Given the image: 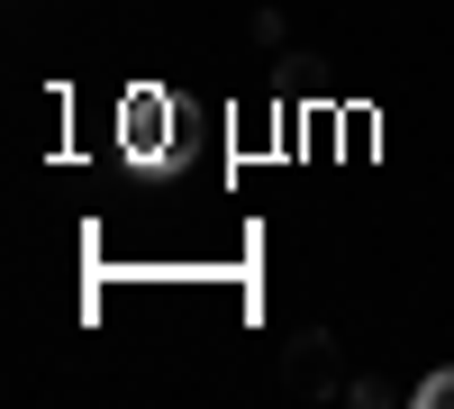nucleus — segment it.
<instances>
[{"instance_id":"obj_1","label":"nucleus","mask_w":454,"mask_h":409,"mask_svg":"<svg viewBox=\"0 0 454 409\" xmlns=\"http://www.w3.org/2000/svg\"><path fill=\"white\" fill-rule=\"evenodd\" d=\"M119 146H128V164H164V155H173V91L137 83V91L119 100Z\"/></svg>"},{"instance_id":"obj_2","label":"nucleus","mask_w":454,"mask_h":409,"mask_svg":"<svg viewBox=\"0 0 454 409\" xmlns=\"http://www.w3.org/2000/svg\"><path fill=\"white\" fill-rule=\"evenodd\" d=\"M419 409H454V374H427L419 382Z\"/></svg>"}]
</instances>
